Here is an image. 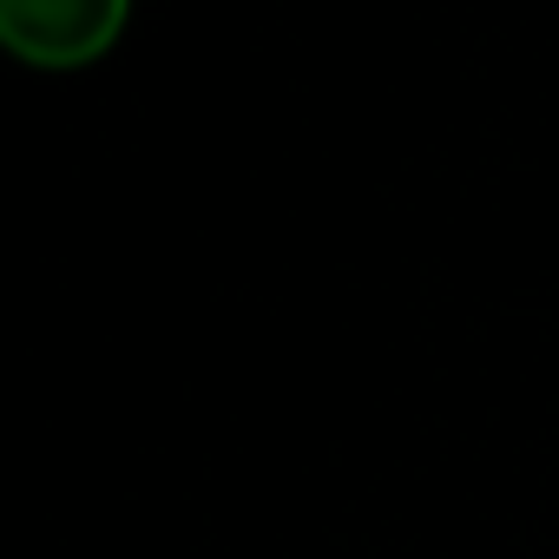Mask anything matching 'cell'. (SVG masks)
Segmentation results:
<instances>
[{"mask_svg":"<svg viewBox=\"0 0 559 559\" xmlns=\"http://www.w3.org/2000/svg\"><path fill=\"white\" fill-rule=\"evenodd\" d=\"M132 0H0V40L27 67L73 73L119 47Z\"/></svg>","mask_w":559,"mask_h":559,"instance_id":"6da1fadb","label":"cell"}]
</instances>
